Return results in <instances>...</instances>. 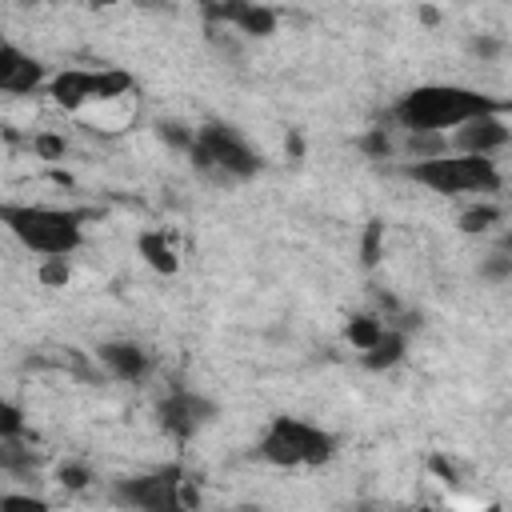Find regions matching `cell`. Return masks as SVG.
<instances>
[{
  "instance_id": "obj_18",
  "label": "cell",
  "mask_w": 512,
  "mask_h": 512,
  "mask_svg": "<svg viewBox=\"0 0 512 512\" xmlns=\"http://www.w3.org/2000/svg\"><path fill=\"white\" fill-rule=\"evenodd\" d=\"M356 148H360L368 160H392V156H400V140H396L392 128H384V124L360 132V136H356Z\"/></svg>"
},
{
  "instance_id": "obj_17",
  "label": "cell",
  "mask_w": 512,
  "mask_h": 512,
  "mask_svg": "<svg viewBox=\"0 0 512 512\" xmlns=\"http://www.w3.org/2000/svg\"><path fill=\"white\" fill-rule=\"evenodd\" d=\"M384 332H388V324H384L376 312H356V316L344 324V340H348V344H352L360 356H364L368 348H376Z\"/></svg>"
},
{
  "instance_id": "obj_30",
  "label": "cell",
  "mask_w": 512,
  "mask_h": 512,
  "mask_svg": "<svg viewBox=\"0 0 512 512\" xmlns=\"http://www.w3.org/2000/svg\"><path fill=\"white\" fill-rule=\"evenodd\" d=\"M284 152H288L292 160H300V156H304V140H300V132H288V140H284Z\"/></svg>"
},
{
  "instance_id": "obj_9",
  "label": "cell",
  "mask_w": 512,
  "mask_h": 512,
  "mask_svg": "<svg viewBox=\"0 0 512 512\" xmlns=\"http://www.w3.org/2000/svg\"><path fill=\"white\" fill-rule=\"evenodd\" d=\"M208 28H232L244 40H264L276 32L280 12L268 4H252V0H224V4H204L200 8Z\"/></svg>"
},
{
  "instance_id": "obj_6",
  "label": "cell",
  "mask_w": 512,
  "mask_h": 512,
  "mask_svg": "<svg viewBox=\"0 0 512 512\" xmlns=\"http://www.w3.org/2000/svg\"><path fill=\"white\" fill-rule=\"evenodd\" d=\"M184 476V464H156L148 472L112 480V500L128 512H188L180 500Z\"/></svg>"
},
{
  "instance_id": "obj_23",
  "label": "cell",
  "mask_w": 512,
  "mask_h": 512,
  "mask_svg": "<svg viewBox=\"0 0 512 512\" xmlns=\"http://www.w3.org/2000/svg\"><path fill=\"white\" fill-rule=\"evenodd\" d=\"M476 272H480L484 284H508L512 280V256L504 248H492V252L480 256V268Z\"/></svg>"
},
{
  "instance_id": "obj_8",
  "label": "cell",
  "mask_w": 512,
  "mask_h": 512,
  "mask_svg": "<svg viewBox=\"0 0 512 512\" xmlns=\"http://www.w3.org/2000/svg\"><path fill=\"white\" fill-rule=\"evenodd\" d=\"M216 416H220V404H216L212 396L196 392V388H172V392H164L160 404H156V420H160V428H164L176 444L196 440L208 424H216Z\"/></svg>"
},
{
  "instance_id": "obj_14",
  "label": "cell",
  "mask_w": 512,
  "mask_h": 512,
  "mask_svg": "<svg viewBox=\"0 0 512 512\" xmlns=\"http://www.w3.org/2000/svg\"><path fill=\"white\" fill-rule=\"evenodd\" d=\"M404 356H408V332L388 328V332L380 336V344L360 356V364H364L368 372H392L396 364H404Z\"/></svg>"
},
{
  "instance_id": "obj_20",
  "label": "cell",
  "mask_w": 512,
  "mask_h": 512,
  "mask_svg": "<svg viewBox=\"0 0 512 512\" xmlns=\"http://www.w3.org/2000/svg\"><path fill=\"white\" fill-rule=\"evenodd\" d=\"M156 136H160L172 152H184V156H188V152H192V144H196V128H192V124H184V120H172V116L156 124Z\"/></svg>"
},
{
  "instance_id": "obj_21",
  "label": "cell",
  "mask_w": 512,
  "mask_h": 512,
  "mask_svg": "<svg viewBox=\"0 0 512 512\" xmlns=\"http://www.w3.org/2000/svg\"><path fill=\"white\" fill-rule=\"evenodd\" d=\"M384 260V220H368L360 232V264L376 268Z\"/></svg>"
},
{
  "instance_id": "obj_32",
  "label": "cell",
  "mask_w": 512,
  "mask_h": 512,
  "mask_svg": "<svg viewBox=\"0 0 512 512\" xmlns=\"http://www.w3.org/2000/svg\"><path fill=\"white\" fill-rule=\"evenodd\" d=\"M352 512H376V504H356Z\"/></svg>"
},
{
  "instance_id": "obj_3",
  "label": "cell",
  "mask_w": 512,
  "mask_h": 512,
  "mask_svg": "<svg viewBox=\"0 0 512 512\" xmlns=\"http://www.w3.org/2000/svg\"><path fill=\"white\" fill-rule=\"evenodd\" d=\"M396 172L404 180H412V184H424L436 196H476V200H488L504 184V176H500L492 156H460V152H448L440 160H400Z\"/></svg>"
},
{
  "instance_id": "obj_19",
  "label": "cell",
  "mask_w": 512,
  "mask_h": 512,
  "mask_svg": "<svg viewBox=\"0 0 512 512\" xmlns=\"http://www.w3.org/2000/svg\"><path fill=\"white\" fill-rule=\"evenodd\" d=\"M28 148H32V156H36V160L56 164V160H64V156H68V136H64V132H52V128H40V132H32Z\"/></svg>"
},
{
  "instance_id": "obj_24",
  "label": "cell",
  "mask_w": 512,
  "mask_h": 512,
  "mask_svg": "<svg viewBox=\"0 0 512 512\" xmlns=\"http://www.w3.org/2000/svg\"><path fill=\"white\" fill-rule=\"evenodd\" d=\"M468 56L480 60V64H496L504 56V40L496 32H472L468 36Z\"/></svg>"
},
{
  "instance_id": "obj_11",
  "label": "cell",
  "mask_w": 512,
  "mask_h": 512,
  "mask_svg": "<svg viewBox=\"0 0 512 512\" xmlns=\"http://www.w3.org/2000/svg\"><path fill=\"white\" fill-rule=\"evenodd\" d=\"M448 140H452V152H460V156H496L500 148L512 144V124L504 120V112H488V116H476L464 128L448 132Z\"/></svg>"
},
{
  "instance_id": "obj_26",
  "label": "cell",
  "mask_w": 512,
  "mask_h": 512,
  "mask_svg": "<svg viewBox=\"0 0 512 512\" xmlns=\"http://www.w3.org/2000/svg\"><path fill=\"white\" fill-rule=\"evenodd\" d=\"M0 512H52V504H48L44 496H36V492H16V488H8V492L0 496Z\"/></svg>"
},
{
  "instance_id": "obj_22",
  "label": "cell",
  "mask_w": 512,
  "mask_h": 512,
  "mask_svg": "<svg viewBox=\"0 0 512 512\" xmlns=\"http://www.w3.org/2000/svg\"><path fill=\"white\" fill-rule=\"evenodd\" d=\"M92 480H96V472H92L84 460H60V464H56V484H60L64 492H84Z\"/></svg>"
},
{
  "instance_id": "obj_1",
  "label": "cell",
  "mask_w": 512,
  "mask_h": 512,
  "mask_svg": "<svg viewBox=\"0 0 512 512\" xmlns=\"http://www.w3.org/2000/svg\"><path fill=\"white\" fill-rule=\"evenodd\" d=\"M512 104L492 100L480 88H464V84H416L412 92H404L392 104V120L400 124V132H444L448 128H464L476 116L488 112H508Z\"/></svg>"
},
{
  "instance_id": "obj_31",
  "label": "cell",
  "mask_w": 512,
  "mask_h": 512,
  "mask_svg": "<svg viewBox=\"0 0 512 512\" xmlns=\"http://www.w3.org/2000/svg\"><path fill=\"white\" fill-rule=\"evenodd\" d=\"M500 248L512 256V228H504V236H500Z\"/></svg>"
},
{
  "instance_id": "obj_5",
  "label": "cell",
  "mask_w": 512,
  "mask_h": 512,
  "mask_svg": "<svg viewBox=\"0 0 512 512\" xmlns=\"http://www.w3.org/2000/svg\"><path fill=\"white\" fill-rule=\"evenodd\" d=\"M336 436L300 416H272L256 440V460L272 468H320L336 456Z\"/></svg>"
},
{
  "instance_id": "obj_15",
  "label": "cell",
  "mask_w": 512,
  "mask_h": 512,
  "mask_svg": "<svg viewBox=\"0 0 512 512\" xmlns=\"http://www.w3.org/2000/svg\"><path fill=\"white\" fill-rule=\"evenodd\" d=\"M500 220H504V208H500L496 200H472V204L460 208L456 228H460L464 236H488Z\"/></svg>"
},
{
  "instance_id": "obj_29",
  "label": "cell",
  "mask_w": 512,
  "mask_h": 512,
  "mask_svg": "<svg viewBox=\"0 0 512 512\" xmlns=\"http://www.w3.org/2000/svg\"><path fill=\"white\" fill-rule=\"evenodd\" d=\"M416 20H420V24H428V28H436L444 16H440V8H428V4H420V8H416Z\"/></svg>"
},
{
  "instance_id": "obj_27",
  "label": "cell",
  "mask_w": 512,
  "mask_h": 512,
  "mask_svg": "<svg viewBox=\"0 0 512 512\" xmlns=\"http://www.w3.org/2000/svg\"><path fill=\"white\" fill-rule=\"evenodd\" d=\"M24 408L16 400H0V440H24Z\"/></svg>"
},
{
  "instance_id": "obj_2",
  "label": "cell",
  "mask_w": 512,
  "mask_h": 512,
  "mask_svg": "<svg viewBox=\"0 0 512 512\" xmlns=\"http://www.w3.org/2000/svg\"><path fill=\"white\" fill-rule=\"evenodd\" d=\"M4 228L40 260L48 256H72L84 244V224L92 220L88 208H56V204H16L8 200L0 208Z\"/></svg>"
},
{
  "instance_id": "obj_33",
  "label": "cell",
  "mask_w": 512,
  "mask_h": 512,
  "mask_svg": "<svg viewBox=\"0 0 512 512\" xmlns=\"http://www.w3.org/2000/svg\"><path fill=\"white\" fill-rule=\"evenodd\" d=\"M420 512H440V508H420Z\"/></svg>"
},
{
  "instance_id": "obj_10",
  "label": "cell",
  "mask_w": 512,
  "mask_h": 512,
  "mask_svg": "<svg viewBox=\"0 0 512 512\" xmlns=\"http://www.w3.org/2000/svg\"><path fill=\"white\" fill-rule=\"evenodd\" d=\"M92 356H96V364L104 368V376H112V380H120V384H140V380H148L152 368H156L152 352H148L144 344H136V340H104V344H96Z\"/></svg>"
},
{
  "instance_id": "obj_28",
  "label": "cell",
  "mask_w": 512,
  "mask_h": 512,
  "mask_svg": "<svg viewBox=\"0 0 512 512\" xmlns=\"http://www.w3.org/2000/svg\"><path fill=\"white\" fill-rule=\"evenodd\" d=\"M428 468H432V472H436L444 484H460V468H456V464H452L444 452H436V456L428 460Z\"/></svg>"
},
{
  "instance_id": "obj_7",
  "label": "cell",
  "mask_w": 512,
  "mask_h": 512,
  "mask_svg": "<svg viewBox=\"0 0 512 512\" xmlns=\"http://www.w3.org/2000/svg\"><path fill=\"white\" fill-rule=\"evenodd\" d=\"M132 92V76L120 68H64L48 80V96L64 112H84L88 104H112Z\"/></svg>"
},
{
  "instance_id": "obj_4",
  "label": "cell",
  "mask_w": 512,
  "mask_h": 512,
  "mask_svg": "<svg viewBox=\"0 0 512 512\" xmlns=\"http://www.w3.org/2000/svg\"><path fill=\"white\" fill-rule=\"evenodd\" d=\"M188 160L212 184H244L264 168V156L248 144V136L224 120H204L196 128V144H192Z\"/></svg>"
},
{
  "instance_id": "obj_25",
  "label": "cell",
  "mask_w": 512,
  "mask_h": 512,
  "mask_svg": "<svg viewBox=\"0 0 512 512\" xmlns=\"http://www.w3.org/2000/svg\"><path fill=\"white\" fill-rule=\"evenodd\" d=\"M36 280L44 288H64L72 280V264L64 256H48V260H36Z\"/></svg>"
},
{
  "instance_id": "obj_13",
  "label": "cell",
  "mask_w": 512,
  "mask_h": 512,
  "mask_svg": "<svg viewBox=\"0 0 512 512\" xmlns=\"http://www.w3.org/2000/svg\"><path fill=\"white\" fill-rule=\"evenodd\" d=\"M136 252H140V260H144L152 272H160V276H176V272H180V252H176L172 236L160 232V228L140 232V236H136Z\"/></svg>"
},
{
  "instance_id": "obj_12",
  "label": "cell",
  "mask_w": 512,
  "mask_h": 512,
  "mask_svg": "<svg viewBox=\"0 0 512 512\" xmlns=\"http://www.w3.org/2000/svg\"><path fill=\"white\" fill-rule=\"evenodd\" d=\"M44 80H48V72H44V64L36 56H28L16 40H4L0 44V92H8V96H32Z\"/></svg>"
},
{
  "instance_id": "obj_16",
  "label": "cell",
  "mask_w": 512,
  "mask_h": 512,
  "mask_svg": "<svg viewBox=\"0 0 512 512\" xmlns=\"http://www.w3.org/2000/svg\"><path fill=\"white\" fill-rule=\"evenodd\" d=\"M452 152V140L444 132H404L400 136V156L404 160H440Z\"/></svg>"
}]
</instances>
